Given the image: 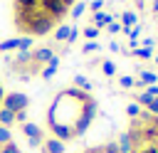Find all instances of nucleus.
<instances>
[{
    "label": "nucleus",
    "instance_id": "obj_34",
    "mask_svg": "<svg viewBox=\"0 0 158 153\" xmlns=\"http://www.w3.org/2000/svg\"><path fill=\"white\" fill-rule=\"evenodd\" d=\"M136 2H146V0H136Z\"/></svg>",
    "mask_w": 158,
    "mask_h": 153
},
{
    "label": "nucleus",
    "instance_id": "obj_9",
    "mask_svg": "<svg viewBox=\"0 0 158 153\" xmlns=\"http://www.w3.org/2000/svg\"><path fill=\"white\" fill-rule=\"evenodd\" d=\"M138 79H141V81H136V84H141V86H151V84H156V81H158L156 72H151V69H143V72L138 74Z\"/></svg>",
    "mask_w": 158,
    "mask_h": 153
},
{
    "label": "nucleus",
    "instance_id": "obj_21",
    "mask_svg": "<svg viewBox=\"0 0 158 153\" xmlns=\"http://www.w3.org/2000/svg\"><path fill=\"white\" fill-rule=\"evenodd\" d=\"M0 153H20V148H17V143H15V141H10V143L0 146Z\"/></svg>",
    "mask_w": 158,
    "mask_h": 153
},
{
    "label": "nucleus",
    "instance_id": "obj_4",
    "mask_svg": "<svg viewBox=\"0 0 158 153\" xmlns=\"http://www.w3.org/2000/svg\"><path fill=\"white\" fill-rule=\"evenodd\" d=\"M52 57H54V49H52V47H37V49H32V52H30V59H32L35 64H40V67H42V64H47Z\"/></svg>",
    "mask_w": 158,
    "mask_h": 153
},
{
    "label": "nucleus",
    "instance_id": "obj_8",
    "mask_svg": "<svg viewBox=\"0 0 158 153\" xmlns=\"http://www.w3.org/2000/svg\"><path fill=\"white\" fill-rule=\"evenodd\" d=\"M57 67H59V57L54 54V57H52V59L47 62V67H42V72H40V74H42L44 79H49V76H54V72H57Z\"/></svg>",
    "mask_w": 158,
    "mask_h": 153
},
{
    "label": "nucleus",
    "instance_id": "obj_31",
    "mask_svg": "<svg viewBox=\"0 0 158 153\" xmlns=\"http://www.w3.org/2000/svg\"><path fill=\"white\" fill-rule=\"evenodd\" d=\"M2 99H5V89L0 86V104H2Z\"/></svg>",
    "mask_w": 158,
    "mask_h": 153
},
{
    "label": "nucleus",
    "instance_id": "obj_19",
    "mask_svg": "<svg viewBox=\"0 0 158 153\" xmlns=\"http://www.w3.org/2000/svg\"><path fill=\"white\" fill-rule=\"evenodd\" d=\"M101 72H104L106 76H114V72H116V64H114V62H101Z\"/></svg>",
    "mask_w": 158,
    "mask_h": 153
},
{
    "label": "nucleus",
    "instance_id": "obj_15",
    "mask_svg": "<svg viewBox=\"0 0 158 153\" xmlns=\"http://www.w3.org/2000/svg\"><path fill=\"white\" fill-rule=\"evenodd\" d=\"M118 84H121V89H131V86H136V79H133L131 74H126V76L118 79Z\"/></svg>",
    "mask_w": 158,
    "mask_h": 153
},
{
    "label": "nucleus",
    "instance_id": "obj_32",
    "mask_svg": "<svg viewBox=\"0 0 158 153\" xmlns=\"http://www.w3.org/2000/svg\"><path fill=\"white\" fill-rule=\"evenodd\" d=\"M62 2H64V5H67V7H69V5H74V2H77V0H62Z\"/></svg>",
    "mask_w": 158,
    "mask_h": 153
},
{
    "label": "nucleus",
    "instance_id": "obj_1",
    "mask_svg": "<svg viewBox=\"0 0 158 153\" xmlns=\"http://www.w3.org/2000/svg\"><path fill=\"white\" fill-rule=\"evenodd\" d=\"M27 106H30V96H27V94H20V91L5 94V99H2V104H0V109H7V111H12V114L27 111Z\"/></svg>",
    "mask_w": 158,
    "mask_h": 153
},
{
    "label": "nucleus",
    "instance_id": "obj_28",
    "mask_svg": "<svg viewBox=\"0 0 158 153\" xmlns=\"http://www.w3.org/2000/svg\"><path fill=\"white\" fill-rule=\"evenodd\" d=\"M15 121L25 123V121H27V111H17V114H15Z\"/></svg>",
    "mask_w": 158,
    "mask_h": 153
},
{
    "label": "nucleus",
    "instance_id": "obj_3",
    "mask_svg": "<svg viewBox=\"0 0 158 153\" xmlns=\"http://www.w3.org/2000/svg\"><path fill=\"white\" fill-rule=\"evenodd\" d=\"M22 133H25V138H27L30 148H40V146H42V141H44V131H42L37 123L25 121V123H22Z\"/></svg>",
    "mask_w": 158,
    "mask_h": 153
},
{
    "label": "nucleus",
    "instance_id": "obj_13",
    "mask_svg": "<svg viewBox=\"0 0 158 153\" xmlns=\"http://www.w3.org/2000/svg\"><path fill=\"white\" fill-rule=\"evenodd\" d=\"M40 0H15V10H37Z\"/></svg>",
    "mask_w": 158,
    "mask_h": 153
},
{
    "label": "nucleus",
    "instance_id": "obj_11",
    "mask_svg": "<svg viewBox=\"0 0 158 153\" xmlns=\"http://www.w3.org/2000/svg\"><path fill=\"white\" fill-rule=\"evenodd\" d=\"M69 30H72V25H69V22H67V25H59V27L54 30V39H57V42H67Z\"/></svg>",
    "mask_w": 158,
    "mask_h": 153
},
{
    "label": "nucleus",
    "instance_id": "obj_18",
    "mask_svg": "<svg viewBox=\"0 0 158 153\" xmlns=\"http://www.w3.org/2000/svg\"><path fill=\"white\" fill-rule=\"evenodd\" d=\"M10 49H17V39H5V42H0V52H10Z\"/></svg>",
    "mask_w": 158,
    "mask_h": 153
},
{
    "label": "nucleus",
    "instance_id": "obj_17",
    "mask_svg": "<svg viewBox=\"0 0 158 153\" xmlns=\"http://www.w3.org/2000/svg\"><path fill=\"white\" fill-rule=\"evenodd\" d=\"M84 37H86V39H96V37H99V30H96L94 25H86V27H84Z\"/></svg>",
    "mask_w": 158,
    "mask_h": 153
},
{
    "label": "nucleus",
    "instance_id": "obj_2",
    "mask_svg": "<svg viewBox=\"0 0 158 153\" xmlns=\"http://www.w3.org/2000/svg\"><path fill=\"white\" fill-rule=\"evenodd\" d=\"M37 7H40L44 15H49L52 20H62V17L67 15V10H69L62 0H40V5H37Z\"/></svg>",
    "mask_w": 158,
    "mask_h": 153
},
{
    "label": "nucleus",
    "instance_id": "obj_12",
    "mask_svg": "<svg viewBox=\"0 0 158 153\" xmlns=\"http://www.w3.org/2000/svg\"><path fill=\"white\" fill-rule=\"evenodd\" d=\"M74 84H77V89H81V91H86V94L91 91V81H89L84 74H77V76H74Z\"/></svg>",
    "mask_w": 158,
    "mask_h": 153
},
{
    "label": "nucleus",
    "instance_id": "obj_5",
    "mask_svg": "<svg viewBox=\"0 0 158 153\" xmlns=\"http://www.w3.org/2000/svg\"><path fill=\"white\" fill-rule=\"evenodd\" d=\"M42 153H64V143L57 141V138H44L42 146H40Z\"/></svg>",
    "mask_w": 158,
    "mask_h": 153
},
{
    "label": "nucleus",
    "instance_id": "obj_29",
    "mask_svg": "<svg viewBox=\"0 0 158 153\" xmlns=\"http://www.w3.org/2000/svg\"><path fill=\"white\" fill-rule=\"evenodd\" d=\"M151 126H153V128H158V116H153V118H151Z\"/></svg>",
    "mask_w": 158,
    "mask_h": 153
},
{
    "label": "nucleus",
    "instance_id": "obj_23",
    "mask_svg": "<svg viewBox=\"0 0 158 153\" xmlns=\"http://www.w3.org/2000/svg\"><path fill=\"white\" fill-rule=\"evenodd\" d=\"M106 27H109V35H118V32H123V27H121V22H114V20H111V22H109Z\"/></svg>",
    "mask_w": 158,
    "mask_h": 153
},
{
    "label": "nucleus",
    "instance_id": "obj_26",
    "mask_svg": "<svg viewBox=\"0 0 158 153\" xmlns=\"http://www.w3.org/2000/svg\"><path fill=\"white\" fill-rule=\"evenodd\" d=\"M96 49H99V44H96V42H86V44L81 47V52H84V54H89V52H96Z\"/></svg>",
    "mask_w": 158,
    "mask_h": 153
},
{
    "label": "nucleus",
    "instance_id": "obj_24",
    "mask_svg": "<svg viewBox=\"0 0 158 153\" xmlns=\"http://www.w3.org/2000/svg\"><path fill=\"white\" fill-rule=\"evenodd\" d=\"M146 111H148V114H153V116H158V96H156V99L146 106Z\"/></svg>",
    "mask_w": 158,
    "mask_h": 153
},
{
    "label": "nucleus",
    "instance_id": "obj_25",
    "mask_svg": "<svg viewBox=\"0 0 158 153\" xmlns=\"http://www.w3.org/2000/svg\"><path fill=\"white\" fill-rule=\"evenodd\" d=\"M101 7H104V0H94V2H89V10H91V12H101Z\"/></svg>",
    "mask_w": 158,
    "mask_h": 153
},
{
    "label": "nucleus",
    "instance_id": "obj_10",
    "mask_svg": "<svg viewBox=\"0 0 158 153\" xmlns=\"http://www.w3.org/2000/svg\"><path fill=\"white\" fill-rule=\"evenodd\" d=\"M12 123H15V114H12V111H7V109H0V126L12 128Z\"/></svg>",
    "mask_w": 158,
    "mask_h": 153
},
{
    "label": "nucleus",
    "instance_id": "obj_16",
    "mask_svg": "<svg viewBox=\"0 0 158 153\" xmlns=\"http://www.w3.org/2000/svg\"><path fill=\"white\" fill-rule=\"evenodd\" d=\"M10 141H12V133H10V128L0 126V146H5V143H10Z\"/></svg>",
    "mask_w": 158,
    "mask_h": 153
},
{
    "label": "nucleus",
    "instance_id": "obj_14",
    "mask_svg": "<svg viewBox=\"0 0 158 153\" xmlns=\"http://www.w3.org/2000/svg\"><path fill=\"white\" fill-rule=\"evenodd\" d=\"M131 54L138 57V59H151V57H153V49H148V47H136V49H131Z\"/></svg>",
    "mask_w": 158,
    "mask_h": 153
},
{
    "label": "nucleus",
    "instance_id": "obj_7",
    "mask_svg": "<svg viewBox=\"0 0 158 153\" xmlns=\"http://www.w3.org/2000/svg\"><path fill=\"white\" fill-rule=\"evenodd\" d=\"M111 20H114V17H111V15H106V12H91V22H94V27H96V30L106 27Z\"/></svg>",
    "mask_w": 158,
    "mask_h": 153
},
{
    "label": "nucleus",
    "instance_id": "obj_22",
    "mask_svg": "<svg viewBox=\"0 0 158 153\" xmlns=\"http://www.w3.org/2000/svg\"><path fill=\"white\" fill-rule=\"evenodd\" d=\"M84 7H86L84 2H74V5H72V17H81V12H84Z\"/></svg>",
    "mask_w": 158,
    "mask_h": 153
},
{
    "label": "nucleus",
    "instance_id": "obj_27",
    "mask_svg": "<svg viewBox=\"0 0 158 153\" xmlns=\"http://www.w3.org/2000/svg\"><path fill=\"white\" fill-rule=\"evenodd\" d=\"M77 37H79V30H77V27H72V30H69V37H67V42L72 44V42L77 39Z\"/></svg>",
    "mask_w": 158,
    "mask_h": 153
},
{
    "label": "nucleus",
    "instance_id": "obj_33",
    "mask_svg": "<svg viewBox=\"0 0 158 153\" xmlns=\"http://www.w3.org/2000/svg\"><path fill=\"white\" fill-rule=\"evenodd\" d=\"M153 12H158V0H153Z\"/></svg>",
    "mask_w": 158,
    "mask_h": 153
},
{
    "label": "nucleus",
    "instance_id": "obj_20",
    "mask_svg": "<svg viewBox=\"0 0 158 153\" xmlns=\"http://www.w3.org/2000/svg\"><path fill=\"white\" fill-rule=\"evenodd\" d=\"M138 114H141V106H138V104H128V106H126V116H128V118H136Z\"/></svg>",
    "mask_w": 158,
    "mask_h": 153
},
{
    "label": "nucleus",
    "instance_id": "obj_30",
    "mask_svg": "<svg viewBox=\"0 0 158 153\" xmlns=\"http://www.w3.org/2000/svg\"><path fill=\"white\" fill-rule=\"evenodd\" d=\"M81 153H99V146H96V148H86V151H81Z\"/></svg>",
    "mask_w": 158,
    "mask_h": 153
},
{
    "label": "nucleus",
    "instance_id": "obj_35",
    "mask_svg": "<svg viewBox=\"0 0 158 153\" xmlns=\"http://www.w3.org/2000/svg\"><path fill=\"white\" fill-rule=\"evenodd\" d=\"M156 64H158V57H156Z\"/></svg>",
    "mask_w": 158,
    "mask_h": 153
},
{
    "label": "nucleus",
    "instance_id": "obj_6",
    "mask_svg": "<svg viewBox=\"0 0 158 153\" xmlns=\"http://www.w3.org/2000/svg\"><path fill=\"white\" fill-rule=\"evenodd\" d=\"M133 25H138V15H136L133 10H123V12H121V27H123V32L131 30Z\"/></svg>",
    "mask_w": 158,
    "mask_h": 153
}]
</instances>
